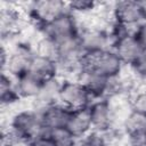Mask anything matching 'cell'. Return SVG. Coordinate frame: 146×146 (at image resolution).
Returning <instances> with one entry per match:
<instances>
[{
    "label": "cell",
    "mask_w": 146,
    "mask_h": 146,
    "mask_svg": "<svg viewBox=\"0 0 146 146\" xmlns=\"http://www.w3.org/2000/svg\"><path fill=\"white\" fill-rule=\"evenodd\" d=\"M88 108L94 131L107 135L115 130H120L116 123L114 111L108 99H95Z\"/></svg>",
    "instance_id": "6"
},
{
    "label": "cell",
    "mask_w": 146,
    "mask_h": 146,
    "mask_svg": "<svg viewBox=\"0 0 146 146\" xmlns=\"http://www.w3.org/2000/svg\"><path fill=\"white\" fill-rule=\"evenodd\" d=\"M33 48H34V52L36 55H40V56L56 60L57 42L55 40H52L51 38L38 34V38L35 40V43L33 44Z\"/></svg>",
    "instance_id": "17"
},
{
    "label": "cell",
    "mask_w": 146,
    "mask_h": 146,
    "mask_svg": "<svg viewBox=\"0 0 146 146\" xmlns=\"http://www.w3.org/2000/svg\"><path fill=\"white\" fill-rule=\"evenodd\" d=\"M131 111L146 115V87H139L130 96Z\"/></svg>",
    "instance_id": "19"
},
{
    "label": "cell",
    "mask_w": 146,
    "mask_h": 146,
    "mask_svg": "<svg viewBox=\"0 0 146 146\" xmlns=\"http://www.w3.org/2000/svg\"><path fill=\"white\" fill-rule=\"evenodd\" d=\"M81 25V19L67 10L50 23L43 25L40 29H36V33L46 35L48 38H51L56 42H59L65 39L79 35Z\"/></svg>",
    "instance_id": "4"
},
{
    "label": "cell",
    "mask_w": 146,
    "mask_h": 146,
    "mask_svg": "<svg viewBox=\"0 0 146 146\" xmlns=\"http://www.w3.org/2000/svg\"><path fill=\"white\" fill-rule=\"evenodd\" d=\"M7 48L8 56L5 66L1 68V72L15 79L29 71L32 58L35 54L34 48L32 43L24 40H18Z\"/></svg>",
    "instance_id": "3"
},
{
    "label": "cell",
    "mask_w": 146,
    "mask_h": 146,
    "mask_svg": "<svg viewBox=\"0 0 146 146\" xmlns=\"http://www.w3.org/2000/svg\"><path fill=\"white\" fill-rule=\"evenodd\" d=\"M112 19L122 26L135 30L144 22L139 2L135 0H123L112 3Z\"/></svg>",
    "instance_id": "7"
},
{
    "label": "cell",
    "mask_w": 146,
    "mask_h": 146,
    "mask_svg": "<svg viewBox=\"0 0 146 146\" xmlns=\"http://www.w3.org/2000/svg\"><path fill=\"white\" fill-rule=\"evenodd\" d=\"M128 146H146V136L135 139H127Z\"/></svg>",
    "instance_id": "24"
},
{
    "label": "cell",
    "mask_w": 146,
    "mask_h": 146,
    "mask_svg": "<svg viewBox=\"0 0 146 146\" xmlns=\"http://www.w3.org/2000/svg\"><path fill=\"white\" fill-rule=\"evenodd\" d=\"M71 110L62 105L60 103H56L40 112L42 125L44 129V133H48L51 130L58 128H65Z\"/></svg>",
    "instance_id": "10"
},
{
    "label": "cell",
    "mask_w": 146,
    "mask_h": 146,
    "mask_svg": "<svg viewBox=\"0 0 146 146\" xmlns=\"http://www.w3.org/2000/svg\"><path fill=\"white\" fill-rule=\"evenodd\" d=\"M21 99L16 87H15V79L10 75L1 72V80H0V103L2 107H10L17 104Z\"/></svg>",
    "instance_id": "15"
},
{
    "label": "cell",
    "mask_w": 146,
    "mask_h": 146,
    "mask_svg": "<svg viewBox=\"0 0 146 146\" xmlns=\"http://www.w3.org/2000/svg\"><path fill=\"white\" fill-rule=\"evenodd\" d=\"M29 72L32 73L34 76H36L39 80H41L42 82L50 80L52 78L59 76V72H58V66L56 64V62L54 59L40 56L34 54Z\"/></svg>",
    "instance_id": "12"
},
{
    "label": "cell",
    "mask_w": 146,
    "mask_h": 146,
    "mask_svg": "<svg viewBox=\"0 0 146 146\" xmlns=\"http://www.w3.org/2000/svg\"><path fill=\"white\" fill-rule=\"evenodd\" d=\"M130 74L138 81V82H145L146 83V50H143V52L137 57V59L128 66Z\"/></svg>",
    "instance_id": "20"
},
{
    "label": "cell",
    "mask_w": 146,
    "mask_h": 146,
    "mask_svg": "<svg viewBox=\"0 0 146 146\" xmlns=\"http://www.w3.org/2000/svg\"><path fill=\"white\" fill-rule=\"evenodd\" d=\"M125 67L127 66L112 48L99 52L84 54L82 58V70H92L107 78L121 75Z\"/></svg>",
    "instance_id": "1"
},
{
    "label": "cell",
    "mask_w": 146,
    "mask_h": 146,
    "mask_svg": "<svg viewBox=\"0 0 146 146\" xmlns=\"http://www.w3.org/2000/svg\"><path fill=\"white\" fill-rule=\"evenodd\" d=\"M55 146H78L76 139L66 128H58L47 133Z\"/></svg>",
    "instance_id": "18"
},
{
    "label": "cell",
    "mask_w": 146,
    "mask_h": 146,
    "mask_svg": "<svg viewBox=\"0 0 146 146\" xmlns=\"http://www.w3.org/2000/svg\"><path fill=\"white\" fill-rule=\"evenodd\" d=\"M25 146H55V145L51 141L50 137L47 133H43V135H40V136L31 139Z\"/></svg>",
    "instance_id": "23"
},
{
    "label": "cell",
    "mask_w": 146,
    "mask_h": 146,
    "mask_svg": "<svg viewBox=\"0 0 146 146\" xmlns=\"http://www.w3.org/2000/svg\"><path fill=\"white\" fill-rule=\"evenodd\" d=\"M92 100L91 95L81 81L78 79H63L59 92V103L62 105L73 111L88 107Z\"/></svg>",
    "instance_id": "5"
},
{
    "label": "cell",
    "mask_w": 146,
    "mask_h": 146,
    "mask_svg": "<svg viewBox=\"0 0 146 146\" xmlns=\"http://www.w3.org/2000/svg\"><path fill=\"white\" fill-rule=\"evenodd\" d=\"M42 83L43 82L41 80H39L36 76H34L29 71L15 78V87L22 100L27 99L32 102L39 94Z\"/></svg>",
    "instance_id": "13"
},
{
    "label": "cell",
    "mask_w": 146,
    "mask_h": 146,
    "mask_svg": "<svg viewBox=\"0 0 146 146\" xmlns=\"http://www.w3.org/2000/svg\"><path fill=\"white\" fill-rule=\"evenodd\" d=\"M62 81L63 79L60 76H56L44 81L40 88L39 94L31 102L32 108L38 112H41L48 106L59 103V92H60Z\"/></svg>",
    "instance_id": "9"
},
{
    "label": "cell",
    "mask_w": 146,
    "mask_h": 146,
    "mask_svg": "<svg viewBox=\"0 0 146 146\" xmlns=\"http://www.w3.org/2000/svg\"><path fill=\"white\" fill-rule=\"evenodd\" d=\"M78 146H110V144L105 135L97 131H91L86 137L79 139Z\"/></svg>",
    "instance_id": "21"
},
{
    "label": "cell",
    "mask_w": 146,
    "mask_h": 146,
    "mask_svg": "<svg viewBox=\"0 0 146 146\" xmlns=\"http://www.w3.org/2000/svg\"><path fill=\"white\" fill-rule=\"evenodd\" d=\"M135 36L137 38L138 42L143 47L144 50H146V21L141 22L135 30H133Z\"/></svg>",
    "instance_id": "22"
},
{
    "label": "cell",
    "mask_w": 146,
    "mask_h": 146,
    "mask_svg": "<svg viewBox=\"0 0 146 146\" xmlns=\"http://www.w3.org/2000/svg\"><path fill=\"white\" fill-rule=\"evenodd\" d=\"M67 11V2L62 0H38L29 2L25 8L30 23L40 29Z\"/></svg>",
    "instance_id": "2"
},
{
    "label": "cell",
    "mask_w": 146,
    "mask_h": 146,
    "mask_svg": "<svg viewBox=\"0 0 146 146\" xmlns=\"http://www.w3.org/2000/svg\"><path fill=\"white\" fill-rule=\"evenodd\" d=\"M121 131L127 139L146 136V115L131 111L121 125Z\"/></svg>",
    "instance_id": "14"
},
{
    "label": "cell",
    "mask_w": 146,
    "mask_h": 146,
    "mask_svg": "<svg viewBox=\"0 0 146 146\" xmlns=\"http://www.w3.org/2000/svg\"><path fill=\"white\" fill-rule=\"evenodd\" d=\"M88 107L71 111L67 123L65 125V128L76 139H81V138L86 137L87 135H89L91 131H94Z\"/></svg>",
    "instance_id": "11"
},
{
    "label": "cell",
    "mask_w": 146,
    "mask_h": 146,
    "mask_svg": "<svg viewBox=\"0 0 146 146\" xmlns=\"http://www.w3.org/2000/svg\"><path fill=\"white\" fill-rule=\"evenodd\" d=\"M138 2H139V7H140V11H141L143 19H144V21H146V0L138 1Z\"/></svg>",
    "instance_id": "25"
},
{
    "label": "cell",
    "mask_w": 146,
    "mask_h": 146,
    "mask_svg": "<svg viewBox=\"0 0 146 146\" xmlns=\"http://www.w3.org/2000/svg\"><path fill=\"white\" fill-rule=\"evenodd\" d=\"M111 79L92 70H82L78 76V80L83 83L94 100L110 97Z\"/></svg>",
    "instance_id": "8"
},
{
    "label": "cell",
    "mask_w": 146,
    "mask_h": 146,
    "mask_svg": "<svg viewBox=\"0 0 146 146\" xmlns=\"http://www.w3.org/2000/svg\"><path fill=\"white\" fill-rule=\"evenodd\" d=\"M99 8V2L90 0H74L67 2V10L75 15L76 17H87L94 16Z\"/></svg>",
    "instance_id": "16"
}]
</instances>
